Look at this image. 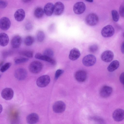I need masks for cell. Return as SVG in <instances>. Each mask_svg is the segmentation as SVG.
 <instances>
[{
  "instance_id": "cell-1",
  "label": "cell",
  "mask_w": 124,
  "mask_h": 124,
  "mask_svg": "<svg viewBox=\"0 0 124 124\" xmlns=\"http://www.w3.org/2000/svg\"><path fill=\"white\" fill-rule=\"evenodd\" d=\"M42 68L43 65L41 62L38 61H34L32 62L29 65V69L31 72L37 74L40 72Z\"/></svg>"
},
{
  "instance_id": "cell-2",
  "label": "cell",
  "mask_w": 124,
  "mask_h": 124,
  "mask_svg": "<svg viewBox=\"0 0 124 124\" xmlns=\"http://www.w3.org/2000/svg\"><path fill=\"white\" fill-rule=\"evenodd\" d=\"M50 80V78L48 75H44L40 77L37 79L36 83L38 87H44L48 85Z\"/></svg>"
},
{
  "instance_id": "cell-3",
  "label": "cell",
  "mask_w": 124,
  "mask_h": 124,
  "mask_svg": "<svg viewBox=\"0 0 124 124\" xmlns=\"http://www.w3.org/2000/svg\"><path fill=\"white\" fill-rule=\"evenodd\" d=\"M96 61V57L94 55L89 54L87 55L83 58L82 62L85 66L90 67L94 65Z\"/></svg>"
},
{
  "instance_id": "cell-4",
  "label": "cell",
  "mask_w": 124,
  "mask_h": 124,
  "mask_svg": "<svg viewBox=\"0 0 124 124\" xmlns=\"http://www.w3.org/2000/svg\"><path fill=\"white\" fill-rule=\"evenodd\" d=\"M99 21V18L98 16L94 13H90L86 17L85 22L88 25L94 26L96 25Z\"/></svg>"
},
{
  "instance_id": "cell-5",
  "label": "cell",
  "mask_w": 124,
  "mask_h": 124,
  "mask_svg": "<svg viewBox=\"0 0 124 124\" xmlns=\"http://www.w3.org/2000/svg\"><path fill=\"white\" fill-rule=\"evenodd\" d=\"M66 108V105L62 101H56L53 106V111L57 113H60L64 111Z\"/></svg>"
},
{
  "instance_id": "cell-6",
  "label": "cell",
  "mask_w": 124,
  "mask_h": 124,
  "mask_svg": "<svg viewBox=\"0 0 124 124\" xmlns=\"http://www.w3.org/2000/svg\"><path fill=\"white\" fill-rule=\"evenodd\" d=\"M115 30L113 27L110 25L104 27L102 29L101 33L102 36L105 37H109L114 34Z\"/></svg>"
},
{
  "instance_id": "cell-7",
  "label": "cell",
  "mask_w": 124,
  "mask_h": 124,
  "mask_svg": "<svg viewBox=\"0 0 124 124\" xmlns=\"http://www.w3.org/2000/svg\"><path fill=\"white\" fill-rule=\"evenodd\" d=\"M1 95L3 99L7 100H11L13 97L14 92L11 88H6L2 90Z\"/></svg>"
},
{
  "instance_id": "cell-8",
  "label": "cell",
  "mask_w": 124,
  "mask_h": 124,
  "mask_svg": "<svg viewBox=\"0 0 124 124\" xmlns=\"http://www.w3.org/2000/svg\"><path fill=\"white\" fill-rule=\"evenodd\" d=\"M27 75L26 70L23 68L17 69L15 72V76L18 80H24L26 78Z\"/></svg>"
},
{
  "instance_id": "cell-9",
  "label": "cell",
  "mask_w": 124,
  "mask_h": 124,
  "mask_svg": "<svg viewBox=\"0 0 124 124\" xmlns=\"http://www.w3.org/2000/svg\"><path fill=\"white\" fill-rule=\"evenodd\" d=\"M85 9V5L83 2L80 1L77 2L74 5L73 10L76 14L79 15L83 13Z\"/></svg>"
},
{
  "instance_id": "cell-10",
  "label": "cell",
  "mask_w": 124,
  "mask_h": 124,
  "mask_svg": "<svg viewBox=\"0 0 124 124\" xmlns=\"http://www.w3.org/2000/svg\"><path fill=\"white\" fill-rule=\"evenodd\" d=\"M113 92V89L111 87L104 85L101 89L100 91V96L103 98H106L110 96Z\"/></svg>"
},
{
  "instance_id": "cell-11",
  "label": "cell",
  "mask_w": 124,
  "mask_h": 124,
  "mask_svg": "<svg viewBox=\"0 0 124 124\" xmlns=\"http://www.w3.org/2000/svg\"><path fill=\"white\" fill-rule=\"evenodd\" d=\"M114 57L113 53L110 50H107L104 51L101 54V58L103 61L109 62L113 59Z\"/></svg>"
},
{
  "instance_id": "cell-12",
  "label": "cell",
  "mask_w": 124,
  "mask_h": 124,
  "mask_svg": "<svg viewBox=\"0 0 124 124\" xmlns=\"http://www.w3.org/2000/svg\"><path fill=\"white\" fill-rule=\"evenodd\" d=\"M112 117L117 122L121 121L124 119V110L118 108L113 112Z\"/></svg>"
},
{
  "instance_id": "cell-13",
  "label": "cell",
  "mask_w": 124,
  "mask_h": 124,
  "mask_svg": "<svg viewBox=\"0 0 124 124\" xmlns=\"http://www.w3.org/2000/svg\"><path fill=\"white\" fill-rule=\"evenodd\" d=\"M11 24L9 18L6 17L1 18L0 19V27L2 30L6 31L10 27Z\"/></svg>"
},
{
  "instance_id": "cell-14",
  "label": "cell",
  "mask_w": 124,
  "mask_h": 124,
  "mask_svg": "<svg viewBox=\"0 0 124 124\" xmlns=\"http://www.w3.org/2000/svg\"><path fill=\"white\" fill-rule=\"evenodd\" d=\"M64 7L63 4L60 1L56 2L54 5L53 13L55 15H60L63 12Z\"/></svg>"
},
{
  "instance_id": "cell-15",
  "label": "cell",
  "mask_w": 124,
  "mask_h": 124,
  "mask_svg": "<svg viewBox=\"0 0 124 124\" xmlns=\"http://www.w3.org/2000/svg\"><path fill=\"white\" fill-rule=\"evenodd\" d=\"M75 78L76 79L78 82H84L86 79V73L84 70H79L75 73Z\"/></svg>"
},
{
  "instance_id": "cell-16",
  "label": "cell",
  "mask_w": 124,
  "mask_h": 124,
  "mask_svg": "<svg viewBox=\"0 0 124 124\" xmlns=\"http://www.w3.org/2000/svg\"><path fill=\"white\" fill-rule=\"evenodd\" d=\"M39 120V116L35 113L29 114L26 118L27 122L29 124H35L38 122Z\"/></svg>"
},
{
  "instance_id": "cell-17",
  "label": "cell",
  "mask_w": 124,
  "mask_h": 124,
  "mask_svg": "<svg viewBox=\"0 0 124 124\" xmlns=\"http://www.w3.org/2000/svg\"><path fill=\"white\" fill-rule=\"evenodd\" d=\"M35 57L36 59L47 62L53 65H54L55 63V61L52 58L42 55L40 53H37L35 55Z\"/></svg>"
},
{
  "instance_id": "cell-18",
  "label": "cell",
  "mask_w": 124,
  "mask_h": 124,
  "mask_svg": "<svg viewBox=\"0 0 124 124\" xmlns=\"http://www.w3.org/2000/svg\"><path fill=\"white\" fill-rule=\"evenodd\" d=\"M25 16V11L22 8L19 9L17 10L14 14V17L15 20L18 22H21L23 21Z\"/></svg>"
},
{
  "instance_id": "cell-19",
  "label": "cell",
  "mask_w": 124,
  "mask_h": 124,
  "mask_svg": "<svg viewBox=\"0 0 124 124\" xmlns=\"http://www.w3.org/2000/svg\"><path fill=\"white\" fill-rule=\"evenodd\" d=\"M80 55V53L79 50L76 48H74L70 51L69 55V59L72 61L78 59Z\"/></svg>"
},
{
  "instance_id": "cell-20",
  "label": "cell",
  "mask_w": 124,
  "mask_h": 124,
  "mask_svg": "<svg viewBox=\"0 0 124 124\" xmlns=\"http://www.w3.org/2000/svg\"><path fill=\"white\" fill-rule=\"evenodd\" d=\"M22 40V38L20 36L17 35L14 36L11 41L12 47L14 48H17L19 47L21 45Z\"/></svg>"
},
{
  "instance_id": "cell-21",
  "label": "cell",
  "mask_w": 124,
  "mask_h": 124,
  "mask_svg": "<svg viewBox=\"0 0 124 124\" xmlns=\"http://www.w3.org/2000/svg\"><path fill=\"white\" fill-rule=\"evenodd\" d=\"M54 5L52 3L48 2L45 6L44 10V13L47 16H51L53 13Z\"/></svg>"
},
{
  "instance_id": "cell-22",
  "label": "cell",
  "mask_w": 124,
  "mask_h": 124,
  "mask_svg": "<svg viewBox=\"0 0 124 124\" xmlns=\"http://www.w3.org/2000/svg\"><path fill=\"white\" fill-rule=\"evenodd\" d=\"M9 38L8 35L5 33H1L0 34V45L2 46H5L8 44Z\"/></svg>"
},
{
  "instance_id": "cell-23",
  "label": "cell",
  "mask_w": 124,
  "mask_h": 124,
  "mask_svg": "<svg viewBox=\"0 0 124 124\" xmlns=\"http://www.w3.org/2000/svg\"><path fill=\"white\" fill-rule=\"evenodd\" d=\"M120 63L118 61L115 60L112 62L107 68L108 70L112 72L117 69L119 66Z\"/></svg>"
},
{
  "instance_id": "cell-24",
  "label": "cell",
  "mask_w": 124,
  "mask_h": 124,
  "mask_svg": "<svg viewBox=\"0 0 124 124\" xmlns=\"http://www.w3.org/2000/svg\"><path fill=\"white\" fill-rule=\"evenodd\" d=\"M44 13V10L41 7H38L35 10L34 14L36 17L39 18L43 16Z\"/></svg>"
},
{
  "instance_id": "cell-25",
  "label": "cell",
  "mask_w": 124,
  "mask_h": 124,
  "mask_svg": "<svg viewBox=\"0 0 124 124\" xmlns=\"http://www.w3.org/2000/svg\"><path fill=\"white\" fill-rule=\"evenodd\" d=\"M36 37L37 41L39 42H42L44 40L45 35L44 32L41 30L38 31L36 33Z\"/></svg>"
},
{
  "instance_id": "cell-26",
  "label": "cell",
  "mask_w": 124,
  "mask_h": 124,
  "mask_svg": "<svg viewBox=\"0 0 124 124\" xmlns=\"http://www.w3.org/2000/svg\"><path fill=\"white\" fill-rule=\"evenodd\" d=\"M34 41V39L33 37L31 36H28L25 39L24 43L26 46H30L33 44Z\"/></svg>"
},
{
  "instance_id": "cell-27",
  "label": "cell",
  "mask_w": 124,
  "mask_h": 124,
  "mask_svg": "<svg viewBox=\"0 0 124 124\" xmlns=\"http://www.w3.org/2000/svg\"><path fill=\"white\" fill-rule=\"evenodd\" d=\"M20 54L25 56L27 57L31 58L33 57V53L31 51H21L19 53Z\"/></svg>"
},
{
  "instance_id": "cell-28",
  "label": "cell",
  "mask_w": 124,
  "mask_h": 124,
  "mask_svg": "<svg viewBox=\"0 0 124 124\" xmlns=\"http://www.w3.org/2000/svg\"><path fill=\"white\" fill-rule=\"evenodd\" d=\"M29 60L28 58L20 57L16 58L15 60V62L16 64H18L21 63L26 62Z\"/></svg>"
},
{
  "instance_id": "cell-29",
  "label": "cell",
  "mask_w": 124,
  "mask_h": 124,
  "mask_svg": "<svg viewBox=\"0 0 124 124\" xmlns=\"http://www.w3.org/2000/svg\"><path fill=\"white\" fill-rule=\"evenodd\" d=\"M91 118L95 121L94 124H105L103 119L100 117H94Z\"/></svg>"
},
{
  "instance_id": "cell-30",
  "label": "cell",
  "mask_w": 124,
  "mask_h": 124,
  "mask_svg": "<svg viewBox=\"0 0 124 124\" xmlns=\"http://www.w3.org/2000/svg\"><path fill=\"white\" fill-rule=\"evenodd\" d=\"M111 14L113 20L116 22L118 21L119 19V16L117 11L113 10L111 11Z\"/></svg>"
},
{
  "instance_id": "cell-31",
  "label": "cell",
  "mask_w": 124,
  "mask_h": 124,
  "mask_svg": "<svg viewBox=\"0 0 124 124\" xmlns=\"http://www.w3.org/2000/svg\"><path fill=\"white\" fill-rule=\"evenodd\" d=\"M11 64L10 62H7L2 65L0 67V70L1 72H3L6 71L10 67Z\"/></svg>"
},
{
  "instance_id": "cell-32",
  "label": "cell",
  "mask_w": 124,
  "mask_h": 124,
  "mask_svg": "<svg viewBox=\"0 0 124 124\" xmlns=\"http://www.w3.org/2000/svg\"><path fill=\"white\" fill-rule=\"evenodd\" d=\"M43 55L52 58L54 55V52L51 49L47 48L44 51Z\"/></svg>"
},
{
  "instance_id": "cell-33",
  "label": "cell",
  "mask_w": 124,
  "mask_h": 124,
  "mask_svg": "<svg viewBox=\"0 0 124 124\" xmlns=\"http://www.w3.org/2000/svg\"><path fill=\"white\" fill-rule=\"evenodd\" d=\"M98 49V46L96 45L93 44L89 46V51L91 53H94L96 52Z\"/></svg>"
},
{
  "instance_id": "cell-34",
  "label": "cell",
  "mask_w": 124,
  "mask_h": 124,
  "mask_svg": "<svg viewBox=\"0 0 124 124\" xmlns=\"http://www.w3.org/2000/svg\"><path fill=\"white\" fill-rule=\"evenodd\" d=\"M64 70L60 69L57 70L56 71L55 74L54 78L57 80L64 72Z\"/></svg>"
},
{
  "instance_id": "cell-35",
  "label": "cell",
  "mask_w": 124,
  "mask_h": 124,
  "mask_svg": "<svg viewBox=\"0 0 124 124\" xmlns=\"http://www.w3.org/2000/svg\"><path fill=\"white\" fill-rule=\"evenodd\" d=\"M8 5V2L6 1L3 0H0V8L3 9L6 8Z\"/></svg>"
},
{
  "instance_id": "cell-36",
  "label": "cell",
  "mask_w": 124,
  "mask_h": 124,
  "mask_svg": "<svg viewBox=\"0 0 124 124\" xmlns=\"http://www.w3.org/2000/svg\"><path fill=\"white\" fill-rule=\"evenodd\" d=\"M119 14L121 16L124 17V4H122L119 9Z\"/></svg>"
},
{
  "instance_id": "cell-37",
  "label": "cell",
  "mask_w": 124,
  "mask_h": 124,
  "mask_svg": "<svg viewBox=\"0 0 124 124\" xmlns=\"http://www.w3.org/2000/svg\"><path fill=\"white\" fill-rule=\"evenodd\" d=\"M32 28V24L30 22H28L26 23L25 25V28L27 30H30Z\"/></svg>"
},
{
  "instance_id": "cell-38",
  "label": "cell",
  "mask_w": 124,
  "mask_h": 124,
  "mask_svg": "<svg viewBox=\"0 0 124 124\" xmlns=\"http://www.w3.org/2000/svg\"><path fill=\"white\" fill-rule=\"evenodd\" d=\"M119 80L121 83L124 85V72L122 73L120 75Z\"/></svg>"
},
{
  "instance_id": "cell-39",
  "label": "cell",
  "mask_w": 124,
  "mask_h": 124,
  "mask_svg": "<svg viewBox=\"0 0 124 124\" xmlns=\"http://www.w3.org/2000/svg\"><path fill=\"white\" fill-rule=\"evenodd\" d=\"M121 51L124 54V42L122 43L121 47Z\"/></svg>"
},
{
  "instance_id": "cell-40",
  "label": "cell",
  "mask_w": 124,
  "mask_h": 124,
  "mask_svg": "<svg viewBox=\"0 0 124 124\" xmlns=\"http://www.w3.org/2000/svg\"><path fill=\"white\" fill-rule=\"evenodd\" d=\"M22 1L24 2L25 3H27L29 2H30L31 1V0H23Z\"/></svg>"
},
{
  "instance_id": "cell-41",
  "label": "cell",
  "mask_w": 124,
  "mask_h": 124,
  "mask_svg": "<svg viewBox=\"0 0 124 124\" xmlns=\"http://www.w3.org/2000/svg\"><path fill=\"white\" fill-rule=\"evenodd\" d=\"M86 1H87V2H92L93 1V0H86Z\"/></svg>"
},
{
  "instance_id": "cell-42",
  "label": "cell",
  "mask_w": 124,
  "mask_h": 124,
  "mask_svg": "<svg viewBox=\"0 0 124 124\" xmlns=\"http://www.w3.org/2000/svg\"><path fill=\"white\" fill-rule=\"evenodd\" d=\"M123 36L124 37V32L123 34Z\"/></svg>"
},
{
  "instance_id": "cell-43",
  "label": "cell",
  "mask_w": 124,
  "mask_h": 124,
  "mask_svg": "<svg viewBox=\"0 0 124 124\" xmlns=\"http://www.w3.org/2000/svg\"></svg>"
}]
</instances>
